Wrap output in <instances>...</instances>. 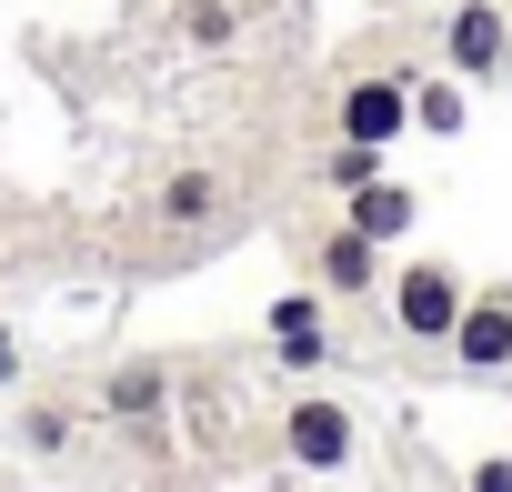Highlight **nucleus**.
Masks as SVG:
<instances>
[{"label":"nucleus","instance_id":"f257e3e1","mask_svg":"<svg viewBox=\"0 0 512 492\" xmlns=\"http://www.w3.org/2000/svg\"><path fill=\"white\" fill-rule=\"evenodd\" d=\"M412 61H352L342 81H332V141H372V151H392L402 131H412Z\"/></svg>","mask_w":512,"mask_h":492},{"label":"nucleus","instance_id":"f03ea898","mask_svg":"<svg viewBox=\"0 0 512 492\" xmlns=\"http://www.w3.org/2000/svg\"><path fill=\"white\" fill-rule=\"evenodd\" d=\"M462 302H472V282H462L452 262H402V282H392V322H402V342H452Z\"/></svg>","mask_w":512,"mask_h":492},{"label":"nucleus","instance_id":"7ed1b4c3","mask_svg":"<svg viewBox=\"0 0 512 492\" xmlns=\"http://www.w3.org/2000/svg\"><path fill=\"white\" fill-rule=\"evenodd\" d=\"M502 41H512V0H452L442 11V71L452 81H502Z\"/></svg>","mask_w":512,"mask_h":492},{"label":"nucleus","instance_id":"20e7f679","mask_svg":"<svg viewBox=\"0 0 512 492\" xmlns=\"http://www.w3.org/2000/svg\"><path fill=\"white\" fill-rule=\"evenodd\" d=\"M221 211H231V181H221L211 161H171V171L151 181V221H161V231H211Z\"/></svg>","mask_w":512,"mask_h":492},{"label":"nucleus","instance_id":"39448f33","mask_svg":"<svg viewBox=\"0 0 512 492\" xmlns=\"http://www.w3.org/2000/svg\"><path fill=\"white\" fill-rule=\"evenodd\" d=\"M282 452H292L302 472H342V462H352V412H342L332 392H302V402L282 412Z\"/></svg>","mask_w":512,"mask_h":492},{"label":"nucleus","instance_id":"423d86ee","mask_svg":"<svg viewBox=\"0 0 512 492\" xmlns=\"http://www.w3.org/2000/svg\"><path fill=\"white\" fill-rule=\"evenodd\" d=\"M442 352H452L462 372H512V282H492V292H472Z\"/></svg>","mask_w":512,"mask_h":492},{"label":"nucleus","instance_id":"0eeeda50","mask_svg":"<svg viewBox=\"0 0 512 492\" xmlns=\"http://www.w3.org/2000/svg\"><path fill=\"white\" fill-rule=\"evenodd\" d=\"M312 272H322V292H332V302H362V292L382 282V241H362L352 221H332V231L312 241Z\"/></svg>","mask_w":512,"mask_h":492},{"label":"nucleus","instance_id":"6e6552de","mask_svg":"<svg viewBox=\"0 0 512 492\" xmlns=\"http://www.w3.org/2000/svg\"><path fill=\"white\" fill-rule=\"evenodd\" d=\"M101 412H111L121 432H151V422L171 412V362H151V352H141V362H121V372L101 382Z\"/></svg>","mask_w":512,"mask_h":492},{"label":"nucleus","instance_id":"1a4fd4ad","mask_svg":"<svg viewBox=\"0 0 512 492\" xmlns=\"http://www.w3.org/2000/svg\"><path fill=\"white\" fill-rule=\"evenodd\" d=\"M272 352H282L292 372H322V362H332V332H322V292H282V302H272Z\"/></svg>","mask_w":512,"mask_h":492},{"label":"nucleus","instance_id":"9d476101","mask_svg":"<svg viewBox=\"0 0 512 492\" xmlns=\"http://www.w3.org/2000/svg\"><path fill=\"white\" fill-rule=\"evenodd\" d=\"M412 211H422V201H412V181H392V171H382V181H362V191H352V211H342V221H352L362 241H382V252H392V241L412 231Z\"/></svg>","mask_w":512,"mask_h":492},{"label":"nucleus","instance_id":"9b49d317","mask_svg":"<svg viewBox=\"0 0 512 492\" xmlns=\"http://www.w3.org/2000/svg\"><path fill=\"white\" fill-rule=\"evenodd\" d=\"M241 31H251L241 0H171V41L181 51H241Z\"/></svg>","mask_w":512,"mask_h":492},{"label":"nucleus","instance_id":"f8f14e48","mask_svg":"<svg viewBox=\"0 0 512 492\" xmlns=\"http://www.w3.org/2000/svg\"><path fill=\"white\" fill-rule=\"evenodd\" d=\"M462 91H472V81H452V71H442V81H412V131L452 141V131H462Z\"/></svg>","mask_w":512,"mask_h":492},{"label":"nucleus","instance_id":"ddd939ff","mask_svg":"<svg viewBox=\"0 0 512 492\" xmlns=\"http://www.w3.org/2000/svg\"><path fill=\"white\" fill-rule=\"evenodd\" d=\"M322 181L352 201L362 181H382V151H372V141H332V151H322Z\"/></svg>","mask_w":512,"mask_h":492},{"label":"nucleus","instance_id":"4468645a","mask_svg":"<svg viewBox=\"0 0 512 492\" xmlns=\"http://www.w3.org/2000/svg\"><path fill=\"white\" fill-rule=\"evenodd\" d=\"M21 442H31V452H61V442H71V412H61V402H31V412H21Z\"/></svg>","mask_w":512,"mask_h":492},{"label":"nucleus","instance_id":"2eb2a0df","mask_svg":"<svg viewBox=\"0 0 512 492\" xmlns=\"http://www.w3.org/2000/svg\"><path fill=\"white\" fill-rule=\"evenodd\" d=\"M472 492H512V452H482L472 462Z\"/></svg>","mask_w":512,"mask_h":492},{"label":"nucleus","instance_id":"dca6fc26","mask_svg":"<svg viewBox=\"0 0 512 492\" xmlns=\"http://www.w3.org/2000/svg\"><path fill=\"white\" fill-rule=\"evenodd\" d=\"M21 372V342H11V322H0V382H11Z\"/></svg>","mask_w":512,"mask_h":492},{"label":"nucleus","instance_id":"f3484780","mask_svg":"<svg viewBox=\"0 0 512 492\" xmlns=\"http://www.w3.org/2000/svg\"><path fill=\"white\" fill-rule=\"evenodd\" d=\"M502 81H512V41H502Z\"/></svg>","mask_w":512,"mask_h":492}]
</instances>
